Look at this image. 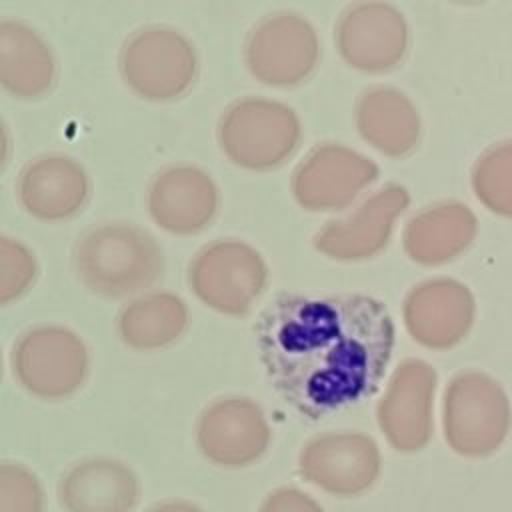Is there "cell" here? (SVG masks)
Listing matches in <instances>:
<instances>
[{"label":"cell","instance_id":"1","mask_svg":"<svg viewBox=\"0 0 512 512\" xmlns=\"http://www.w3.org/2000/svg\"><path fill=\"white\" fill-rule=\"evenodd\" d=\"M262 362L300 412H322L368 396L394 348L386 306L364 294H282L256 324Z\"/></svg>","mask_w":512,"mask_h":512},{"label":"cell","instance_id":"2","mask_svg":"<svg viewBox=\"0 0 512 512\" xmlns=\"http://www.w3.org/2000/svg\"><path fill=\"white\" fill-rule=\"evenodd\" d=\"M74 270L86 290L102 298L144 294L164 272L156 238L132 222H102L74 244Z\"/></svg>","mask_w":512,"mask_h":512},{"label":"cell","instance_id":"3","mask_svg":"<svg viewBox=\"0 0 512 512\" xmlns=\"http://www.w3.org/2000/svg\"><path fill=\"white\" fill-rule=\"evenodd\" d=\"M16 382L40 400H64L76 394L90 374V350L84 338L62 324H36L24 330L10 354Z\"/></svg>","mask_w":512,"mask_h":512},{"label":"cell","instance_id":"4","mask_svg":"<svg viewBox=\"0 0 512 512\" xmlns=\"http://www.w3.org/2000/svg\"><path fill=\"white\" fill-rule=\"evenodd\" d=\"M196 48L186 34L166 24L134 30L120 48L118 70L124 84L140 98L168 102L194 82Z\"/></svg>","mask_w":512,"mask_h":512},{"label":"cell","instance_id":"5","mask_svg":"<svg viewBox=\"0 0 512 512\" xmlns=\"http://www.w3.org/2000/svg\"><path fill=\"white\" fill-rule=\"evenodd\" d=\"M444 436L466 458L492 454L510 428V406L502 386L484 372L456 374L444 394Z\"/></svg>","mask_w":512,"mask_h":512},{"label":"cell","instance_id":"6","mask_svg":"<svg viewBox=\"0 0 512 512\" xmlns=\"http://www.w3.org/2000/svg\"><path fill=\"white\" fill-rule=\"evenodd\" d=\"M300 124L282 102L240 98L218 122V140L230 160L246 168H270L282 162L298 144Z\"/></svg>","mask_w":512,"mask_h":512},{"label":"cell","instance_id":"7","mask_svg":"<svg viewBox=\"0 0 512 512\" xmlns=\"http://www.w3.org/2000/svg\"><path fill=\"white\" fill-rule=\"evenodd\" d=\"M188 284L206 306L244 314L266 284V264L246 242L220 238L194 254Z\"/></svg>","mask_w":512,"mask_h":512},{"label":"cell","instance_id":"8","mask_svg":"<svg viewBox=\"0 0 512 512\" xmlns=\"http://www.w3.org/2000/svg\"><path fill=\"white\" fill-rule=\"evenodd\" d=\"M306 482L334 496H358L374 486L382 458L376 442L362 432H328L312 438L298 458Z\"/></svg>","mask_w":512,"mask_h":512},{"label":"cell","instance_id":"9","mask_svg":"<svg viewBox=\"0 0 512 512\" xmlns=\"http://www.w3.org/2000/svg\"><path fill=\"white\" fill-rule=\"evenodd\" d=\"M196 444L212 464L242 468L266 452L270 428L254 400L226 396L202 410L196 422Z\"/></svg>","mask_w":512,"mask_h":512},{"label":"cell","instance_id":"10","mask_svg":"<svg viewBox=\"0 0 512 512\" xmlns=\"http://www.w3.org/2000/svg\"><path fill=\"white\" fill-rule=\"evenodd\" d=\"M316 58V30L294 12H276L260 20L246 42L248 68L268 84L302 80L314 68Z\"/></svg>","mask_w":512,"mask_h":512},{"label":"cell","instance_id":"11","mask_svg":"<svg viewBox=\"0 0 512 512\" xmlns=\"http://www.w3.org/2000/svg\"><path fill=\"white\" fill-rule=\"evenodd\" d=\"M92 182L80 160L48 152L24 164L16 178V198L24 212L42 222H64L84 210Z\"/></svg>","mask_w":512,"mask_h":512},{"label":"cell","instance_id":"12","mask_svg":"<svg viewBox=\"0 0 512 512\" xmlns=\"http://www.w3.org/2000/svg\"><path fill=\"white\" fill-rule=\"evenodd\" d=\"M434 384V370L424 360L410 358L396 368L378 404V424L398 452H418L428 444Z\"/></svg>","mask_w":512,"mask_h":512},{"label":"cell","instance_id":"13","mask_svg":"<svg viewBox=\"0 0 512 512\" xmlns=\"http://www.w3.org/2000/svg\"><path fill=\"white\" fill-rule=\"evenodd\" d=\"M146 208L162 230L194 234L216 216L218 188L206 170L194 164H170L150 180Z\"/></svg>","mask_w":512,"mask_h":512},{"label":"cell","instance_id":"14","mask_svg":"<svg viewBox=\"0 0 512 512\" xmlns=\"http://www.w3.org/2000/svg\"><path fill=\"white\" fill-rule=\"evenodd\" d=\"M378 174V166L346 146L320 144L294 170V196L310 210H336L356 198Z\"/></svg>","mask_w":512,"mask_h":512},{"label":"cell","instance_id":"15","mask_svg":"<svg viewBox=\"0 0 512 512\" xmlns=\"http://www.w3.org/2000/svg\"><path fill=\"white\" fill-rule=\"evenodd\" d=\"M140 496L138 474L114 456L78 460L58 482V500L66 512H134Z\"/></svg>","mask_w":512,"mask_h":512},{"label":"cell","instance_id":"16","mask_svg":"<svg viewBox=\"0 0 512 512\" xmlns=\"http://www.w3.org/2000/svg\"><path fill=\"white\" fill-rule=\"evenodd\" d=\"M406 204V190L398 184H386L344 218L326 222L316 234L314 244L334 258H366L386 244Z\"/></svg>","mask_w":512,"mask_h":512},{"label":"cell","instance_id":"17","mask_svg":"<svg viewBox=\"0 0 512 512\" xmlns=\"http://www.w3.org/2000/svg\"><path fill=\"white\" fill-rule=\"evenodd\" d=\"M408 40L402 14L384 2L356 4L342 14L336 28L340 54L356 68L384 70L394 66Z\"/></svg>","mask_w":512,"mask_h":512},{"label":"cell","instance_id":"18","mask_svg":"<svg viewBox=\"0 0 512 512\" xmlns=\"http://www.w3.org/2000/svg\"><path fill=\"white\" fill-rule=\"evenodd\" d=\"M474 318L470 290L452 278L420 282L404 300V322L410 334L426 346L446 348L458 342Z\"/></svg>","mask_w":512,"mask_h":512},{"label":"cell","instance_id":"19","mask_svg":"<svg viewBox=\"0 0 512 512\" xmlns=\"http://www.w3.org/2000/svg\"><path fill=\"white\" fill-rule=\"evenodd\" d=\"M58 62L48 40L26 20L0 18V88L18 100H36L56 82Z\"/></svg>","mask_w":512,"mask_h":512},{"label":"cell","instance_id":"20","mask_svg":"<svg viewBox=\"0 0 512 512\" xmlns=\"http://www.w3.org/2000/svg\"><path fill=\"white\" fill-rule=\"evenodd\" d=\"M190 320L186 302L174 292H144L130 298L116 316L124 346L140 352L174 344Z\"/></svg>","mask_w":512,"mask_h":512},{"label":"cell","instance_id":"21","mask_svg":"<svg viewBox=\"0 0 512 512\" xmlns=\"http://www.w3.org/2000/svg\"><path fill=\"white\" fill-rule=\"evenodd\" d=\"M476 232V216L462 202H442L418 212L404 228L406 252L424 264L450 260Z\"/></svg>","mask_w":512,"mask_h":512},{"label":"cell","instance_id":"22","mask_svg":"<svg viewBox=\"0 0 512 512\" xmlns=\"http://www.w3.org/2000/svg\"><path fill=\"white\" fill-rule=\"evenodd\" d=\"M358 132L386 154L408 152L420 134V120L412 102L396 88L368 90L356 110Z\"/></svg>","mask_w":512,"mask_h":512},{"label":"cell","instance_id":"23","mask_svg":"<svg viewBox=\"0 0 512 512\" xmlns=\"http://www.w3.org/2000/svg\"><path fill=\"white\" fill-rule=\"evenodd\" d=\"M478 198L494 212L512 214V140L486 150L472 172Z\"/></svg>","mask_w":512,"mask_h":512},{"label":"cell","instance_id":"24","mask_svg":"<svg viewBox=\"0 0 512 512\" xmlns=\"http://www.w3.org/2000/svg\"><path fill=\"white\" fill-rule=\"evenodd\" d=\"M38 274L40 264L34 250L26 242L0 232V308L26 296Z\"/></svg>","mask_w":512,"mask_h":512},{"label":"cell","instance_id":"25","mask_svg":"<svg viewBox=\"0 0 512 512\" xmlns=\"http://www.w3.org/2000/svg\"><path fill=\"white\" fill-rule=\"evenodd\" d=\"M46 492L32 468L0 460V512H44Z\"/></svg>","mask_w":512,"mask_h":512},{"label":"cell","instance_id":"26","mask_svg":"<svg viewBox=\"0 0 512 512\" xmlns=\"http://www.w3.org/2000/svg\"><path fill=\"white\" fill-rule=\"evenodd\" d=\"M258 512H324V510L306 492L292 486H282L264 498Z\"/></svg>","mask_w":512,"mask_h":512},{"label":"cell","instance_id":"27","mask_svg":"<svg viewBox=\"0 0 512 512\" xmlns=\"http://www.w3.org/2000/svg\"><path fill=\"white\" fill-rule=\"evenodd\" d=\"M146 512H204L198 504L190 500H180V498H170L152 504Z\"/></svg>","mask_w":512,"mask_h":512},{"label":"cell","instance_id":"28","mask_svg":"<svg viewBox=\"0 0 512 512\" xmlns=\"http://www.w3.org/2000/svg\"><path fill=\"white\" fill-rule=\"evenodd\" d=\"M12 154V136H10V128L4 122V118L0 116V172L6 168L8 160Z\"/></svg>","mask_w":512,"mask_h":512},{"label":"cell","instance_id":"29","mask_svg":"<svg viewBox=\"0 0 512 512\" xmlns=\"http://www.w3.org/2000/svg\"><path fill=\"white\" fill-rule=\"evenodd\" d=\"M0 378H2V348H0Z\"/></svg>","mask_w":512,"mask_h":512}]
</instances>
